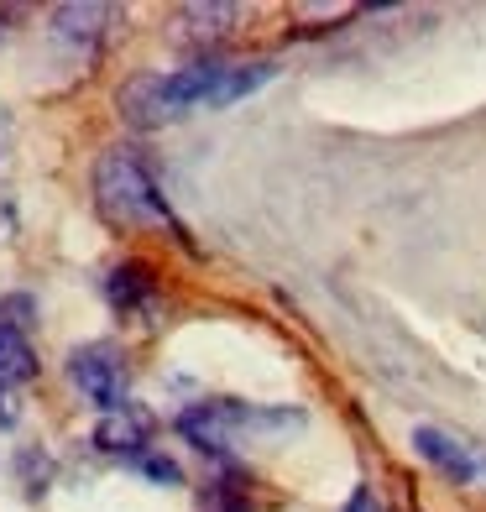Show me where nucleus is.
<instances>
[{
	"label": "nucleus",
	"mask_w": 486,
	"mask_h": 512,
	"mask_svg": "<svg viewBox=\"0 0 486 512\" xmlns=\"http://www.w3.org/2000/svg\"><path fill=\"white\" fill-rule=\"evenodd\" d=\"M236 16H241V6H225V0H215V6H183L178 11V21H204V32H225Z\"/></svg>",
	"instance_id": "nucleus-12"
},
{
	"label": "nucleus",
	"mask_w": 486,
	"mask_h": 512,
	"mask_svg": "<svg viewBox=\"0 0 486 512\" xmlns=\"http://www.w3.org/2000/svg\"><path fill=\"white\" fill-rule=\"evenodd\" d=\"M481 471H486V460H481Z\"/></svg>",
	"instance_id": "nucleus-18"
},
{
	"label": "nucleus",
	"mask_w": 486,
	"mask_h": 512,
	"mask_svg": "<svg viewBox=\"0 0 486 512\" xmlns=\"http://www.w3.org/2000/svg\"><path fill=\"white\" fill-rule=\"evenodd\" d=\"M340 512H377V502H372V492H366V486H356V492H351V502H345Z\"/></svg>",
	"instance_id": "nucleus-16"
},
{
	"label": "nucleus",
	"mask_w": 486,
	"mask_h": 512,
	"mask_svg": "<svg viewBox=\"0 0 486 512\" xmlns=\"http://www.w3.org/2000/svg\"><path fill=\"white\" fill-rule=\"evenodd\" d=\"M267 79H272V68H267V63H251V68H225V74H220V89L210 95V110H225V105L246 100L251 89H262Z\"/></svg>",
	"instance_id": "nucleus-11"
},
{
	"label": "nucleus",
	"mask_w": 486,
	"mask_h": 512,
	"mask_svg": "<svg viewBox=\"0 0 486 512\" xmlns=\"http://www.w3.org/2000/svg\"><path fill=\"white\" fill-rule=\"evenodd\" d=\"M147 439H152V413L136 403H126L121 413H105L95 424V445L105 455H142Z\"/></svg>",
	"instance_id": "nucleus-5"
},
{
	"label": "nucleus",
	"mask_w": 486,
	"mask_h": 512,
	"mask_svg": "<svg viewBox=\"0 0 486 512\" xmlns=\"http://www.w3.org/2000/svg\"><path fill=\"white\" fill-rule=\"evenodd\" d=\"M37 371V356L21 330H11V324H0V382H27Z\"/></svg>",
	"instance_id": "nucleus-10"
},
{
	"label": "nucleus",
	"mask_w": 486,
	"mask_h": 512,
	"mask_svg": "<svg viewBox=\"0 0 486 512\" xmlns=\"http://www.w3.org/2000/svg\"><path fill=\"white\" fill-rule=\"evenodd\" d=\"M115 105H121L126 126H136V131H157V126H168V121L183 115V105L173 100L168 74H136V79H126L121 95H115Z\"/></svg>",
	"instance_id": "nucleus-3"
},
{
	"label": "nucleus",
	"mask_w": 486,
	"mask_h": 512,
	"mask_svg": "<svg viewBox=\"0 0 486 512\" xmlns=\"http://www.w3.org/2000/svg\"><path fill=\"white\" fill-rule=\"evenodd\" d=\"M105 21H110V6H58L53 11V32L63 37V42H79V48H89V42H100V32H105Z\"/></svg>",
	"instance_id": "nucleus-8"
},
{
	"label": "nucleus",
	"mask_w": 486,
	"mask_h": 512,
	"mask_svg": "<svg viewBox=\"0 0 486 512\" xmlns=\"http://www.w3.org/2000/svg\"><path fill=\"white\" fill-rule=\"evenodd\" d=\"M105 293H110V304H115V309H126V314L152 309V272H147L142 262H126V267H115V272H110Z\"/></svg>",
	"instance_id": "nucleus-9"
},
{
	"label": "nucleus",
	"mask_w": 486,
	"mask_h": 512,
	"mask_svg": "<svg viewBox=\"0 0 486 512\" xmlns=\"http://www.w3.org/2000/svg\"><path fill=\"white\" fill-rule=\"evenodd\" d=\"M11 136H16V121H11V110L0 105V157H6V147H11Z\"/></svg>",
	"instance_id": "nucleus-17"
},
{
	"label": "nucleus",
	"mask_w": 486,
	"mask_h": 512,
	"mask_svg": "<svg viewBox=\"0 0 486 512\" xmlns=\"http://www.w3.org/2000/svg\"><path fill=\"white\" fill-rule=\"evenodd\" d=\"M95 204H100V215L115 220V225H136V230L142 225H157V230L168 225V230H178L168 199L157 194L147 162L136 157L131 147H115V152H105L95 162Z\"/></svg>",
	"instance_id": "nucleus-1"
},
{
	"label": "nucleus",
	"mask_w": 486,
	"mask_h": 512,
	"mask_svg": "<svg viewBox=\"0 0 486 512\" xmlns=\"http://www.w3.org/2000/svg\"><path fill=\"white\" fill-rule=\"evenodd\" d=\"M178 434L189 439V445H199L204 455H225L230 445H236V429H230L220 403H199L189 413H178Z\"/></svg>",
	"instance_id": "nucleus-7"
},
{
	"label": "nucleus",
	"mask_w": 486,
	"mask_h": 512,
	"mask_svg": "<svg viewBox=\"0 0 486 512\" xmlns=\"http://www.w3.org/2000/svg\"><path fill=\"white\" fill-rule=\"evenodd\" d=\"M413 450H419V455L434 465V471H445L450 481H476V476H481L476 450H471V445H460L455 434L434 429V424H419V429H413Z\"/></svg>",
	"instance_id": "nucleus-4"
},
{
	"label": "nucleus",
	"mask_w": 486,
	"mask_h": 512,
	"mask_svg": "<svg viewBox=\"0 0 486 512\" xmlns=\"http://www.w3.org/2000/svg\"><path fill=\"white\" fill-rule=\"evenodd\" d=\"M225 418H230V429L241 434H262V439H277V434H293V429H304V408H257V403H220Z\"/></svg>",
	"instance_id": "nucleus-6"
},
{
	"label": "nucleus",
	"mask_w": 486,
	"mask_h": 512,
	"mask_svg": "<svg viewBox=\"0 0 486 512\" xmlns=\"http://www.w3.org/2000/svg\"><path fill=\"white\" fill-rule=\"evenodd\" d=\"M16 424H21V392L0 382V429H16Z\"/></svg>",
	"instance_id": "nucleus-14"
},
{
	"label": "nucleus",
	"mask_w": 486,
	"mask_h": 512,
	"mask_svg": "<svg viewBox=\"0 0 486 512\" xmlns=\"http://www.w3.org/2000/svg\"><path fill=\"white\" fill-rule=\"evenodd\" d=\"M27 314H32V298H27V293L0 304V324H11V330H21V324H27Z\"/></svg>",
	"instance_id": "nucleus-15"
},
{
	"label": "nucleus",
	"mask_w": 486,
	"mask_h": 512,
	"mask_svg": "<svg viewBox=\"0 0 486 512\" xmlns=\"http://www.w3.org/2000/svg\"><path fill=\"white\" fill-rule=\"evenodd\" d=\"M68 382L95 408L105 413H121L131 403V382H126V361L115 356V345L95 340V345H79V351H68Z\"/></svg>",
	"instance_id": "nucleus-2"
},
{
	"label": "nucleus",
	"mask_w": 486,
	"mask_h": 512,
	"mask_svg": "<svg viewBox=\"0 0 486 512\" xmlns=\"http://www.w3.org/2000/svg\"><path fill=\"white\" fill-rule=\"evenodd\" d=\"M136 471H142L147 481H157V486H183V471H178V460L157 455V450H142V455H136Z\"/></svg>",
	"instance_id": "nucleus-13"
}]
</instances>
